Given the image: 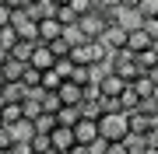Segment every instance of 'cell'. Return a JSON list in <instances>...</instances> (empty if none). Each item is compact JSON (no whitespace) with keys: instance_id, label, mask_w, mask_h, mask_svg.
Returning <instances> with one entry per match:
<instances>
[{"instance_id":"ab89813d","label":"cell","mask_w":158,"mask_h":154,"mask_svg":"<svg viewBox=\"0 0 158 154\" xmlns=\"http://www.w3.org/2000/svg\"><path fill=\"white\" fill-rule=\"evenodd\" d=\"M0 32H4V25H0Z\"/></svg>"},{"instance_id":"277c9868","label":"cell","mask_w":158,"mask_h":154,"mask_svg":"<svg viewBox=\"0 0 158 154\" xmlns=\"http://www.w3.org/2000/svg\"><path fill=\"white\" fill-rule=\"evenodd\" d=\"M155 42H158V39L148 32V25H141V21H137V25H130V32H127V49L141 53V49H151Z\"/></svg>"},{"instance_id":"5bb4252c","label":"cell","mask_w":158,"mask_h":154,"mask_svg":"<svg viewBox=\"0 0 158 154\" xmlns=\"http://www.w3.org/2000/svg\"><path fill=\"white\" fill-rule=\"evenodd\" d=\"M35 42H39V39H18L14 46H11V56L28 63V60H32V53H35Z\"/></svg>"},{"instance_id":"1f68e13d","label":"cell","mask_w":158,"mask_h":154,"mask_svg":"<svg viewBox=\"0 0 158 154\" xmlns=\"http://www.w3.org/2000/svg\"><path fill=\"white\" fill-rule=\"evenodd\" d=\"M119 7H123V14H134L141 7V0H119Z\"/></svg>"},{"instance_id":"4fadbf2b","label":"cell","mask_w":158,"mask_h":154,"mask_svg":"<svg viewBox=\"0 0 158 154\" xmlns=\"http://www.w3.org/2000/svg\"><path fill=\"white\" fill-rule=\"evenodd\" d=\"M0 119H4V126L21 123V119H25V109H21V102H7L4 109H0Z\"/></svg>"},{"instance_id":"8992f818","label":"cell","mask_w":158,"mask_h":154,"mask_svg":"<svg viewBox=\"0 0 158 154\" xmlns=\"http://www.w3.org/2000/svg\"><path fill=\"white\" fill-rule=\"evenodd\" d=\"M127 32H130V25H123V21H113L106 32H102V42H106V46L116 53V49H123V46H127Z\"/></svg>"},{"instance_id":"2e32d148","label":"cell","mask_w":158,"mask_h":154,"mask_svg":"<svg viewBox=\"0 0 158 154\" xmlns=\"http://www.w3.org/2000/svg\"><path fill=\"white\" fill-rule=\"evenodd\" d=\"M63 81H67V77H63L60 70L53 67V70H42V81H39V88H42V91H60V84H63Z\"/></svg>"},{"instance_id":"9a60e30c","label":"cell","mask_w":158,"mask_h":154,"mask_svg":"<svg viewBox=\"0 0 158 154\" xmlns=\"http://www.w3.org/2000/svg\"><path fill=\"white\" fill-rule=\"evenodd\" d=\"M134 60H137V67H141V70H155V67H158V42H155L151 49L134 53Z\"/></svg>"},{"instance_id":"6da1fadb","label":"cell","mask_w":158,"mask_h":154,"mask_svg":"<svg viewBox=\"0 0 158 154\" xmlns=\"http://www.w3.org/2000/svg\"><path fill=\"white\" fill-rule=\"evenodd\" d=\"M98 133H102V140H127V137H130V119H127V112L109 109L106 116H98Z\"/></svg>"},{"instance_id":"836d02e7","label":"cell","mask_w":158,"mask_h":154,"mask_svg":"<svg viewBox=\"0 0 158 154\" xmlns=\"http://www.w3.org/2000/svg\"><path fill=\"white\" fill-rule=\"evenodd\" d=\"M7 60H11V49H7V46H0V67H4Z\"/></svg>"},{"instance_id":"7c38bea8","label":"cell","mask_w":158,"mask_h":154,"mask_svg":"<svg viewBox=\"0 0 158 154\" xmlns=\"http://www.w3.org/2000/svg\"><path fill=\"white\" fill-rule=\"evenodd\" d=\"M28 91H32V88L25 84V81H7V84H4V98H7V102H25Z\"/></svg>"},{"instance_id":"b9f144b4","label":"cell","mask_w":158,"mask_h":154,"mask_svg":"<svg viewBox=\"0 0 158 154\" xmlns=\"http://www.w3.org/2000/svg\"><path fill=\"white\" fill-rule=\"evenodd\" d=\"M32 4H35V0H32Z\"/></svg>"},{"instance_id":"7402d4cb","label":"cell","mask_w":158,"mask_h":154,"mask_svg":"<svg viewBox=\"0 0 158 154\" xmlns=\"http://www.w3.org/2000/svg\"><path fill=\"white\" fill-rule=\"evenodd\" d=\"M32 154H53L49 133H32Z\"/></svg>"},{"instance_id":"ac0fdd59","label":"cell","mask_w":158,"mask_h":154,"mask_svg":"<svg viewBox=\"0 0 158 154\" xmlns=\"http://www.w3.org/2000/svg\"><path fill=\"white\" fill-rule=\"evenodd\" d=\"M134 14H137V21H141V25L151 21V18H158V0H141V7H137Z\"/></svg>"},{"instance_id":"603a6c76","label":"cell","mask_w":158,"mask_h":154,"mask_svg":"<svg viewBox=\"0 0 158 154\" xmlns=\"http://www.w3.org/2000/svg\"><path fill=\"white\" fill-rule=\"evenodd\" d=\"M56 18L63 21V28H67V25H77V18H81V14L74 11L70 4H60V7H56Z\"/></svg>"},{"instance_id":"e0dca14e","label":"cell","mask_w":158,"mask_h":154,"mask_svg":"<svg viewBox=\"0 0 158 154\" xmlns=\"http://www.w3.org/2000/svg\"><path fill=\"white\" fill-rule=\"evenodd\" d=\"M25 70H28V63H25V60H14V56H11V60L4 63L7 81H21V77H25Z\"/></svg>"},{"instance_id":"d6a6232c","label":"cell","mask_w":158,"mask_h":154,"mask_svg":"<svg viewBox=\"0 0 158 154\" xmlns=\"http://www.w3.org/2000/svg\"><path fill=\"white\" fill-rule=\"evenodd\" d=\"M11 14H14L11 7H7V4H0V25H11Z\"/></svg>"},{"instance_id":"d6986e66","label":"cell","mask_w":158,"mask_h":154,"mask_svg":"<svg viewBox=\"0 0 158 154\" xmlns=\"http://www.w3.org/2000/svg\"><path fill=\"white\" fill-rule=\"evenodd\" d=\"M81 119V109L77 105H60V112H56V123H63V126H74Z\"/></svg>"},{"instance_id":"9c48e42d","label":"cell","mask_w":158,"mask_h":154,"mask_svg":"<svg viewBox=\"0 0 158 154\" xmlns=\"http://www.w3.org/2000/svg\"><path fill=\"white\" fill-rule=\"evenodd\" d=\"M141 102H144V98L137 95V88H134V84H127V88H123V95L116 98V109H119V112H137V109H141Z\"/></svg>"},{"instance_id":"4dcf8cb0","label":"cell","mask_w":158,"mask_h":154,"mask_svg":"<svg viewBox=\"0 0 158 154\" xmlns=\"http://www.w3.org/2000/svg\"><path fill=\"white\" fill-rule=\"evenodd\" d=\"M0 4H7V7H11V11H25V7L32 4V0H0Z\"/></svg>"},{"instance_id":"74e56055","label":"cell","mask_w":158,"mask_h":154,"mask_svg":"<svg viewBox=\"0 0 158 154\" xmlns=\"http://www.w3.org/2000/svg\"><path fill=\"white\" fill-rule=\"evenodd\" d=\"M53 4H70V0H53Z\"/></svg>"},{"instance_id":"d590c367","label":"cell","mask_w":158,"mask_h":154,"mask_svg":"<svg viewBox=\"0 0 158 154\" xmlns=\"http://www.w3.org/2000/svg\"><path fill=\"white\" fill-rule=\"evenodd\" d=\"M4 84H7V74H4V67H0V91H4Z\"/></svg>"},{"instance_id":"83f0119b","label":"cell","mask_w":158,"mask_h":154,"mask_svg":"<svg viewBox=\"0 0 158 154\" xmlns=\"http://www.w3.org/2000/svg\"><path fill=\"white\" fill-rule=\"evenodd\" d=\"M14 42H18V32H14V25H4V32H0V46H7V49H11Z\"/></svg>"},{"instance_id":"3957f363","label":"cell","mask_w":158,"mask_h":154,"mask_svg":"<svg viewBox=\"0 0 158 154\" xmlns=\"http://www.w3.org/2000/svg\"><path fill=\"white\" fill-rule=\"evenodd\" d=\"M49 144H53V154H70L74 147H77L74 126H63V123H56V126L49 130Z\"/></svg>"},{"instance_id":"ffe728a7","label":"cell","mask_w":158,"mask_h":154,"mask_svg":"<svg viewBox=\"0 0 158 154\" xmlns=\"http://www.w3.org/2000/svg\"><path fill=\"white\" fill-rule=\"evenodd\" d=\"M95 151H98V154H130L127 140H102V144H98Z\"/></svg>"},{"instance_id":"f546056e","label":"cell","mask_w":158,"mask_h":154,"mask_svg":"<svg viewBox=\"0 0 158 154\" xmlns=\"http://www.w3.org/2000/svg\"><path fill=\"white\" fill-rule=\"evenodd\" d=\"M11 154H32V140H14L11 144Z\"/></svg>"},{"instance_id":"ba28073f","label":"cell","mask_w":158,"mask_h":154,"mask_svg":"<svg viewBox=\"0 0 158 154\" xmlns=\"http://www.w3.org/2000/svg\"><path fill=\"white\" fill-rule=\"evenodd\" d=\"M60 35H63L60 18H39V42H56Z\"/></svg>"},{"instance_id":"44dd1931","label":"cell","mask_w":158,"mask_h":154,"mask_svg":"<svg viewBox=\"0 0 158 154\" xmlns=\"http://www.w3.org/2000/svg\"><path fill=\"white\" fill-rule=\"evenodd\" d=\"M11 133H14V140H32L35 123H32V119H21V123H14V126H11Z\"/></svg>"},{"instance_id":"f1b7e54d","label":"cell","mask_w":158,"mask_h":154,"mask_svg":"<svg viewBox=\"0 0 158 154\" xmlns=\"http://www.w3.org/2000/svg\"><path fill=\"white\" fill-rule=\"evenodd\" d=\"M14 144V133H11V126H0V151H7Z\"/></svg>"},{"instance_id":"60d3db41","label":"cell","mask_w":158,"mask_h":154,"mask_svg":"<svg viewBox=\"0 0 158 154\" xmlns=\"http://www.w3.org/2000/svg\"><path fill=\"white\" fill-rule=\"evenodd\" d=\"M0 126H4V119H0Z\"/></svg>"},{"instance_id":"8fae6325","label":"cell","mask_w":158,"mask_h":154,"mask_svg":"<svg viewBox=\"0 0 158 154\" xmlns=\"http://www.w3.org/2000/svg\"><path fill=\"white\" fill-rule=\"evenodd\" d=\"M134 88H137V95H141V98H151V95L158 91V81L151 77V70H141L137 81H134Z\"/></svg>"},{"instance_id":"4316f807","label":"cell","mask_w":158,"mask_h":154,"mask_svg":"<svg viewBox=\"0 0 158 154\" xmlns=\"http://www.w3.org/2000/svg\"><path fill=\"white\" fill-rule=\"evenodd\" d=\"M141 112H144V116H151V119L158 123V98H155V95H151V98H144V102H141Z\"/></svg>"},{"instance_id":"f35d334b","label":"cell","mask_w":158,"mask_h":154,"mask_svg":"<svg viewBox=\"0 0 158 154\" xmlns=\"http://www.w3.org/2000/svg\"><path fill=\"white\" fill-rule=\"evenodd\" d=\"M0 154H11V147H7V151H0Z\"/></svg>"},{"instance_id":"cb8c5ba5","label":"cell","mask_w":158,"mask_h":154,"mask_svg":"<svg viewBox=\"0 0 158 154\" xmlns=\"http://www.w3.org/2000/svg\"><path fill=\"white\" fill-rule=\"evenodd\" d=\"M53 126H56V112H42L39 119H35V133H49Z\"/></svg>"},{"instance_id":"8d00e7d4","label":"cell","mask_w":158,"mask_h":154,"mask_svg":"<svg viewBox=\"0 0 158 154\" xmlns=\"http://www.w3.org/2000/svg\"><path fill=\"white\" fill-rule=\"evenodd\" d=\"M4 105H7V98H4V91H0V109H4Z\"/></svg>"},{"instance_id":"52a82bcc","label":"cell","mask_w":158,"mask_h":154,"mask_svg":"<svg viewBox=\"0 0 158 154\" xmlns=\"http://www.w3.org/2000/svg\"><path fill=\"white\" fill-rule=\"evenodd\" d=\"M56 95H60V102H63V105H81V102H85V84H77V81H70V77H67V81L60 84V91H56Z\"/></svg>"},{"instance_id":"484cf974","label":"cell","mask_w":158,"mask_h":154,"mask_svg":"<svg viewBox=\"0 0 158 154\" xmlns=\"http://www.w3.org/2000/svg\"><path fill=\"white\" fill-rule=\"evenodd\" d=\"M63 39H67L70 49H74V46H81V42H85V32H81L77 25H67V28H63Z\"/></svg>"},{"instance_id":"5b68a950","label":"cell","mask_w":158,"mask_h":154,"mask_svg":"<svg viewBox=\"0 0 158 154\" xmlns=\"http://www.w3.org/2000/svg\"><path fill=\"white\" fill-rule=\"evenodd\" d=\"M56 53H53V46H49V42H35V53H32V67L35 70H53V67H56Z\"/></svg>"},{"instance_id":"7a4b0ae2","label":"cell","mask_w":158,"mask_h":154,"mask_svg":"<svg viewBox=\"0 0 158 154\" xmlns=\"http://www.w3.org/2000/svg\"><path fill=\"white\" fill-rule=\"evenodd\" d=\"M74 137H77V147H85V151H95L98 144H102L98 119H88V116H81V119L74 123Z\"/></svg>"},{"instance_id":"e575fe53","label":"cell","mask_w":158,"mask_h":154,"mask_svg":"<svg viewBox=\"0 0 158 154\" xmlns=\"http://www.w3.org/2000/svg\"><path fill=\"white\" fill-rule=\"evenodd\" d=\"M141 154H158V147H151V144H144V151Z\"/></svg>"},{"instance_id":"30bf717a","label":"cell","mask_w":158,"mask_h":154,"mask_svg":"<svg viewBox=\"0 0 158 154\" xmlns=\"http://www.w3.org/2000/svg\"><path fill=\"white\" fill-rule=\"evenodd\" d=\"M127 119H130V133H141V137H148V130L155 126V119L144 116L141 109H137V112H127Z\"/></svg>"},{"instance_id":"d4e9b609","label":"cell","mask_w":158,"mask_h":154,"mask_svg":"<svg viewBox=\"0 0 158 154\" xmlns=\"http://www.w3.org/2000/svg\"><path fill=\"white\" fill-rule=\"evenodd\" d=\"M60 95L56 91H42V112H60Z\"/></svg>"}]
</instances>
